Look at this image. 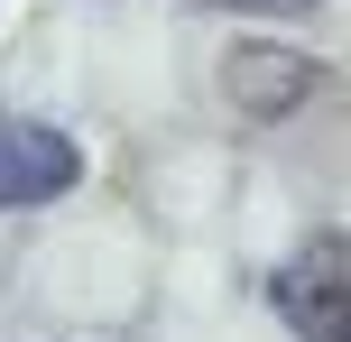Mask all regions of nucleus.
Wrapping results in <instances>:
<instances>
[{
  "label": "nucleus",
  "instance_id": "20e7f679",
  "mask_svg": "<svg viewBox=\"0 0 351 342\" xmlns=\"http://www.w3.org/2000/svg\"><path fill=\"white\" fill-rule=\"evenodd\" d=\"M213 10H305V0H213Z\"/></svg>",
  "mask_w": 351,
  "mask_h": 342
},
{
  "label": "nucleus",
  "instance_id": "f257e3e1",
  "mask_svg": "<svg viewBox=\"0 0 351 342\" xmlns=\"http://www.w3.org/2000/svg\"><path fill=\"white\" fill-rule=\"evenodd\" d=\"M222 93H231V111H250V121H287L305 93H324V65L296 56V47H268V37H241V47L222 56Z\"/></svg>",
  "mask_w": 351,
  "mask_h": 342
},
{
  "label": "nucleus",
  "instance_id": "7ed1b4c3",
  "mask_svg": "<svg viewBox=\"0 0 351 342\" xmlns=\"http://www.w3.org/2000/svg\"><path fill=\"white\" fill-rule=\"evenodd\" d=\"M278 306L305 342H342V241H315L305 259L278 269Z\"/></svg>",
  "mask_w": 351,
  "mask_h": 342
},
{
  "label": "nucleus",
  "instance_id": "f03ea898",
  "mask_svg": "<svg viewBox=\"0 0 351 342\" xmlns=\"http://www.w3.org/2000/svg\"><path fill=\"white\" fill-rule=\"evenodd\" d=\"M74 176H84V158H74L65 130L0 121V213H10V204H56Z\"/></svg>",
  "mask_w": 351,
  "mask_h": 342
}]
</instances>
